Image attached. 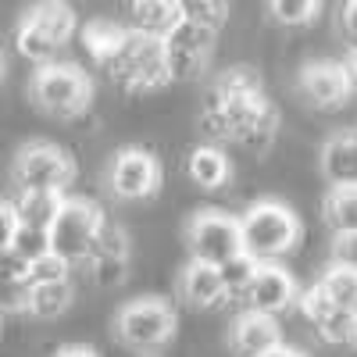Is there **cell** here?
<instances>
[{
    "label": "cell",
    "mask_w": 357,
    "mask_h": 357,
    "mask_svg": "<svg viewBox=\"0 0 357 357\" xmlns=\"http://www.w3.org/2000/svg\"><path fill=\"white\" fill-rule=\"evenodd\" d=\"M200 126L215 139H232L250 151H268L279 132V111L264 97L261 75L250 65H236L215 79L200 107Z\"/></svg>",
    "instance_id": "cell-1"
},
{
    "label": "cell",
    "mask_w": 357,
    "mask_h": 357,
    "mask_svg": "<svg viewBox=\"0 0 357 357\" xmlns=\"http://www.w3.org/2000/svg\"><path fill=\"white\" fill-rule=\"evenodd\" d=\"M100 72L122 86L126 93H154V89L168 86V61H165V43L136 33V29H122L114 50L100 61Z\"/></svg>",
    "instance_id": "cell-2"
},
{
    "label": "cell",
    "mask_w": 357,
    "mask_h": 357,
    "mask_svg": "<svg viewBox=\"0 0 357 357\" xmlns=\"http://www.w3.org/2000/svg\"><path fill=\"white\" fill-rule=\"evenodd\" d=\"M243 254L257 264H275V257L289 254L301 243V218L279 200H257L240 218Z\"/></svg>",
    "instance_id": "cell-3"
},
{
    "label": "cell",
    "mask_w": 357,
    "mask_h": 357,
    "mask_svg": "<svg viewBox=\"0 0 357 357\" xmlns=\"http://www.w3.org/2000/svg\"><path fill=\"white\" fill-rule=\"evenodd\" d=\"M29 97L47 118L72 122V118L86 114L89 100H93V82L79 65L54 61V65L36 68L33 82H29Z\"/></svg>",
    "instance_id": "cell-4"
},
{
    "label": "cell",
    "mask_w": 357,
    "mask_h": 357,
    "mask_svg": "<svg viewBox=\"0 0 357 357\" xmlns=\"http://www.w3.org/2000/svg\"><path fill=\"white\" fill-rule=\"evenodd\" d=\"M75 36V11L68 4H40L29 15H22L15 29V47L22 57L43 65H54L61 47Z\"/></svg>",
    "instance_id": "cell-5"
},
{
    "label": "cell",
    "mask_w": 357,
    "mask_h": 357,
    "mask_svg": "<svg viewBox=\"0 0 357 357\" xmlns=\"http://www.w3.org/2000/svg\"><path fill=\"white\" fill-rule=\"evenodd\" d=\"M104 222L107 218L93 200L65 197L61 211H57V218L50 225V254L61 257L65 264H82L89 257V250H93Z\"/></svg>",
    "instance_id": "cell-6"
},
{
    "label": "cell",
    "mask_w": 357,
    "mask_h": 357,
    "mask_svg": "<svg viewBox=\"0 0 357 357\" xmlns=\"http://www.w3.org/2000/svg\"><path fill=\"white\" fill-rule=\"evenodd\" d=\"M15 183L18 190H40V193H65L75 178V161L65 146L47 143V139H33L25 143L18 158H15Z\"/></svg>",
    "instance_id": "cell-7"
},
{
    "label": "cell",
    "mask_w": 357,
    "mask_h": 357,
    "mask_svg": "<svg viewBox=\"0 0 357 357\" xmlns=\"http://www.w3.org/2000/svg\"><path fill=\"white\" fill-rule=\"evenodd\" d=\"M114 336L129 350H158L175 336V311L158 296L132 301L114 314Z\"/></svg>",
    "instance_id": "cell-8"
},
{
    "label": "cell",
    "mask_w": 357,
    "mask_h": 357,
    "mask_svg": "<svg viewBox=\"0 0 357 357\" xmlns=\"http://www.w3.org/2000/svg\"><path fill=\"white\" fill-rule=\"evenodd\" d=\"M186 243H190V261L222 268V264H229L232 257L243 254L240 218H232V215H225V211H200V215H193V222H190Z\"/></svg>",
    "instance_id": "cell-9"
},
{
    "label": "cell",
    "mask_w": 357,
    "mask_h": 357,
    "mask_svg": "<svg viewBox=\"0 0 357 357\" xmlns=\"http://www.w3.org/2000/svg\"><path fill=\"white\" fill-rule=\"evenodd\" d=\"M107 186L118 200H146L161 186V165L143 146H126L107 168Z\"/></svg>",
    "instance_id": "cell-10"
},
{
    "label": "cell",
    "mask_w": 357,
    "mask_h": 357,
    "mask_svg": "<svg viewBox=\"0 0 357 357\" xmlns=\"http://www.w3.org/2000/svg\"><path fill=\"white\" fill-rule=\"evenodd\" d=\"M211 50H215V33L197 29L190 22H178L175 33L165 40V61H168L172 82L197 79L211 61Z\"/></svg>",
    "instance_id": "cell-11"
},
{
    "label": "cell",
    "mask_w": 357,
    "mask_h": 357,
    "mask_svg": "<svg viewBox=\"0 0 357 357\" xmlns=\"http://www.w3.org/2000/svg\"><path fill=\"white\" fill-rule=\"evenodd\" d=\"M296 296H301V289H296L293 275L282 264H257V272H254V279L243 293V304L254 314L275 318V314H282L286 307L296 304Z\"/></svg>",
    "instance_id": "cell-12"
},
{
    "label": "cell",
    "mask_w": 357,
    "mask_h": 357,
    "mask_svg": "<svg viewBox=\"0 0 357 357\" xmlns=\"http://www.w3.org/2000/svg\"><path fill=\"white\" fill-rule=\"evenodd\" d=\"M82 264L89 268V279L97 286H104V289L118 286L129 272V236H126V229L104 222L93 250H89V257Z\"/></svg>",
    "instance_id": "cell-13"
},
{
    "label": "cell",
    "mask_w": 357,
    "mask_h": 357,
    "mask_svg": "<svg viewBox=\"0 0 357 357\" xmlns=\"http://www.w3.org/2000/svg\"><path fill=\"white\" fill-rule=\"evenodd\" d=\"M301 89H304L307 104L318 107V111H336L354 97L343 61H314V65H307L301 72Z\"/></svg>",
    "instance_id": "cell-14"
},
{
    "label": "cell",
    "mask_w": 357,
    "mask_h": 357,
    "mask_svg": "<svg viewBox=\"0 0 357 357\" xmlns=\"http://www.w3.org/2000/svg\"><path fill=\"white\" fill-rule=\"evenodd\" d=\"M296 304H301V314L307 318V325L314 329V336H318L321 343H333V347L354 343L357 318H350L347 311H340L333 301H325V296H321L314 286L296 296Z\"/></svg>",
    "instance_id": "cell-15"
},
{
    "label": "cell",
    "mask_w": 357,
    "mask_h": 357,
    "mask_svg": "<svg viewBox=\"0 0 357 357\" xmlns=\"http://www.w3.org/2000/svg\"><path fill=\"white\" fill-rule=\"evenodd\" d=\"M282 343V333L275 318L268 314H254V311H243L229 325V350L236 357H264L268 350H275Z\"/></svg>",
    "instance_id": "cell-16"
},
{
    "label": "cell",
    "mask_w": 357,
    "mask_h": 357,
    "mask_svg": "<svg viewBox=\"0 0 357 357\" xmlns=\"http://www.w3.org/2000/svg\"><path fill=\"white\" fill-rule=\"evenodd\" d=\"M178 296H183V304L193 307V311H211V307H222L229 301L218 268L197 264V261H190L183 268V275H178Z\"/></svg>",
    "instance_id": "cell-17"
},
{
    "label": "cell",
    "mask_w": 357,
    "mask_h": 357,
    "mask_svg": "<svg viewBox=\"0 0 357 357\" xmlns=\"http://www.w3.org/2000/svg\"><path fill=\"white\" fill-rule=\"evenodd\" d=\"M321 175L333 190H357V132H336L325 139Z\"/></svg>",
    "instance_id": "cell-18"
},
{
    "label": "cell",
    "mask_w": 357,
    "mask_h": 357,
    "mask_svg": "<svg viewBox=\"0 0 357 357\" xmlns=\"http://www.w3.org/2000/svg\"><path fill=\"white\" fill-rule=\"evenodd\" d=\"M132 11V25L136 33L151 36V40H168L175 33V25L183 22V8H178V0H136L129 8Z\"/></svg>",
    "instance_id": "cell-19"
},
{
    "label": "cell",
    "mask_w": 357,
    "mask_h": 357,
    "mask_svg": "<svg viewBox=\"0 0 357 357\" xmlns=\"http://www.w3.org/2000/svg\"><path fill=\"white\" fill-rule=\"evenodd\" d=\"M65 204V193H40V190H18V197L11 200V211L18 218L22 229H40L50 232L57 211Z\"/></svg>",
    "instance_id": "cell-20"
},
{
    "label": "cell",
    "mask_w": 357,
    "mask_h": 357,
    "mask_svg": "<svg viewBox=\"0 0 357 357\" xmlns=\"http://www.w3.org/2000/svg\"><path fill=\"white\" fill-rule=\"evenodd\" d=\"M186 175H190V183L200 186V190H222L229 183V175H232V165H229L225 151L204 143L186 158Z\"/></svg>",
    "instance_id": "cell-21"
},
{
    "label": "cell",
    "mask_w": 357,
    "mask_h": 357,
    "mask_svg": "<svg viewBox=\"0 0 357 357\" xmlns=\"http://www.w3.org/2000/svg\"><path fill=\"white\" fill-rule=\"evenodd\" d=\"M75 301V289H72V279L65 282H43V286H29V304H25V314H33L40 321H54L61 318Z\"/></svg>",
    "instance_id": "cell-22"
},
{
    "label": "cell",
    "mask_w": 357,
    "mask_h": 357,
    "mask_svg": "<svg viewBox=\"0 0 357 357\" xmlns=\"http://www.w3.org/2000/svg\"><path fill=\"white\" fill-rule=\"evenodd\" d=\"M314 289L325 296V301H333L340 311H347L350 318H357V272L329 264L321 272V279L314 282Z\"/></svg>",
    "instance_id": "cell-23"
},
{
    "label": "cell",
    "mask_w": 357,
    "mask_h": 357,
    "mask_svg": "<svg viewBox=\"0 0 357 357\" xmlns=\"http://www.w3.org/2000/svg\"><path fill=\"white\" fill-rule=\"evenodd\" d=\"M321 218L333 236L357 232V190H329V197L321 200Z\"/></svg>",
    "instance_id": "cell-24"
},
{
    "label": "cell",
    "mask_w": 357,
    "mask_h": 357,
    "mask_svg": "<svg viewBox=\"0 0 357 357\" xmlns=\"http://www.w3.org/2000/svg\"><path fill=\"white\" fill-rule=\"evenodd\" d=\"M178 8H183V22L207 29V33H215V36L229 18V4H218V0H178Z\"/></svg>",
    "instance_id": "cell-25"
},
{
    "label": "cell",
    "mask_w": 357,
    "mask_h": 357,
    "mask_svg": "<svg viewBox=\"0 0 357 357\" xmlns=\"http://www.w3.org/2000/svg\"><path fill=\"white\" fill-rule=\"evenodd\" d=\"M122 29H126V25H114V22H93V25L82 29V43H86L89 57H93L97 65L114 50L118 36H122Z\"/></svg>",
    "instance_id": "cell-26"
},
{
    "label": "cell",
    "mask_w": 357,
    "mask_h": 357,
    "mask_svg": "<svg viewBox=\"0 0 357 357\" xmlns=\"http://www.w3.org/2000/svg\"><path fill=\"white\" fill-rule=\"evenodd\" d=\"M254 272H257V261H254V257H247V254L232 257L229 264H222V268H218V275H222V286H225V293H229V301H232V296H240V301H243V293H247V286H250Z\"/></svg>",
    "instance_id": "cell-27"
},
{
    "label": "cell",
    "mask_w": 357,
    "mask_h": 357,
    "mask_svg": "<svg viewBox=\"0 0 357 357\" xmlns=\"http://www.w3.org/2000/svg\"><path fill=\"white\" fill-rule=\"evenodd\" d=\"M11 250H15L25 264H36V261H43V257L50 254V232H40V229H22V225H18Z\"/></svg>",
    "instance_id": "cell-28"
},
{
    "label": "cell",
    "mask_w": 357,
    "mask_h": 357,
    "mask_svg": "<svg viewBox=\"0 0 357 357\" xmlns=\"http://www.w3.org/2000/svg\"><path fill=\"white\" fill-rule=\"evenodd\" d=\"M268 11L282 25H307V22H314L321 4H314V0H275V4H268Z\"/></svg>",
    "instance_id": "cell-29"
},
{
    "label": "cell",
    "mask_w": 357,
    "mask_h": 357,
    "mask_svg": "<svg viewBox=\"0 0 357 357\" xmlns=\"http://www.w3.org/2000/svg\"><path fill=\"white\" fill-rule=\"evenodd\" d=\"M68 272H72V264H65L61 257L47 254L43 261L29 264V286H43V282H65V279H68Z\"/></svg>",
    "instance_id": "cell-30"
},
{
    "label": "cell",
    "mask_w": 357,
    "mask_h": 357,
    "mask_svg": "<svg viewBox=\"0 0 357 357\" xmlns=\"http://www.w3.org/2000/svg\"><path fill=\"white\" fill-rule=\"evenodd\" d=\"M333 264H336V268H350V272H357V232L333 236Z\"/></svg>",
    "instance_id": "cell-31"
},
{
    "label": "cell",
    "mask_w": 357,
    "mask_h": 357,
    "mask_svg": "<svg viewBox=\"0 0 357 357\" xmlns=\"http://www.w3.org/2000/svg\"><path fill=\"white\" fill-rule=\"evenodd\" d=\"M0 282H29V264L15 250L0 254Z\"/></svg>",
    "instance_id": "cell-32"
},
{
    "label": "cell",
    "mask_w": 357,
    "mask_h": 357,
    "mask_svg": "<svg viewBox=\"0 0 357 357\" xmlns=\"http://www.w3.org/2000/svg\"><path fill=\"white\" fill-rule=\"evenodd\" d=\"M340 36L347 40V47L357 54V0L340 8Z\"/></svg>",
    "instance_id": "cell-33"
},
{
    "label": "cell",
    "mask_w": 357,
    "mask_h": 357,
    "mask_svg": "<svg viewBox=\"0 0 357 357\" xmlns=\"http://www.w3.org/2000/svg\"><path fill=\"white\" fill-rule=\"evenodd\" d=\"M15 232H18V218H15V211H11V204L0 200V254L11 250Z\"/></svg>",
    "instance_id": "cell-34"
},
{
    "label": "cell",
    "mask_w": 357,
    "mask_h": 357,
    "mask_svg": "<svg viewBox=\"0 0 357 357\" xmlns=\"http://www.w3.org/2000/svg\"><path fill=\"white\" fill-rule=\"evenodd\" d=\"M54 357H97L93 347H82V343H72V347H61Z\"/></svg>",
    "instance_id": "cell-35"
},
{
    "label": "cell",
    "mask_w": 357,
    "mask_h": 357,
    "mask_svg": "<svg viewBox=\"0 0 357 357\" xmlns=\"http://www.w3.org/2000/svg\"><path fill=\"white\" fill-rule=\"evenodd\" d=\"M343 65H347V75H350V89L357 93V54H350V57H347Z\"/></svg>",
    "instance_id": "cell-36"
},
{
    "label": "cell",
    "mask_w": 357,
    "mask_h": 357,
    "mask_svg": "<svg viewBox=\"0 0 357 357\" xmlns=\"http://www.w3.org/2000/svg\"><path fill=\"white\" fill-rule=\"evenodd\" d=\"M264 357H304V354H301V350H293V347H286V343H279L275 350H268Z\"/></svg>",
    "instance_id": "cell-37"
},
{
    "label": "cell",
    "mask_w": 357,
    "mask_h": 357,
    "mask_svg": "<svg viewBox=\"0 0 357 357\" xmlns=\"http://www.w3.org/2000/svg\"><path fill=\"white\" fill-rule=\"evenodd\" d=\"M354 347H357V333H354Z\"/></svg>",
    "instance_id": "cell-38"
}]
</instances>
